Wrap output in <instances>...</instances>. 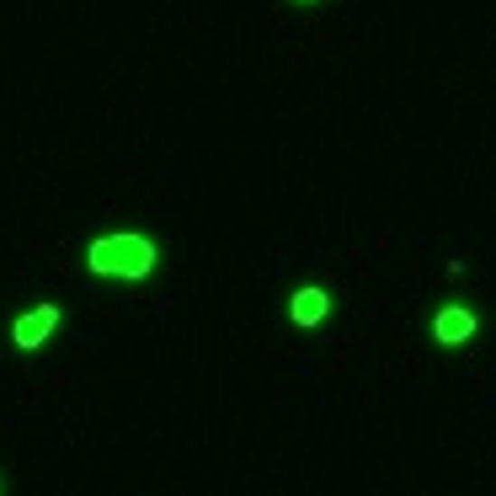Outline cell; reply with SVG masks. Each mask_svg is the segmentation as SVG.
<instances>
[{"instance_id": "obj_1", "label": "cell", "mask_w": 496, "mask_h": 496, "mask_svg": "<svg viewBox=\"0 0 496 496\" xmlns=\"http://www.w3.org/2000/svg\"><path fill=\"white\" fill-rule=\"evenodd\" d=\"M161 262V246L139 229H112V235H97L86 246V267L97 277H117V283H139V277L155 273Z\"/></svg>"}, {"instance_id": "obj_5", "label": "cell", "mask_w": 496, "mask_h": 496, "mask_svg": "<svg viewBox=\"0 0 496 496\" xmlns=\"http://www.w3.org/2000/svg\"><path fill=\"white\" fill-rule=\"evenodd\" d=\"M299 5H310V0H299Z\"/></svg>"}, {"instance_id": "obj_3", "label": "cell", "mask_w": 496, "mask_h": 496, "mask_svg": "<svg viewBox=\"0 0 496 496\" xmlns=\"http://www.w3.org/2000/svg\"><path fill=\"white\" fill-rule=\"evenodd\" d=\"M475 326H481V321H475L470 304H443L438 315H433V336H438L443 347H464V342L475 336Z\"/></svg>"}, {"instance_id": "obj_4", "label": "cell", "mask_w": 496, "mask_h": 496, "mask_svg": "<svg viewBox=\"0 0 496 496\" xmlns=\"http://www.w3.org/2000/svg\"><path fill=\"white\" fill-rule=\"evenodd\" d=\"M288 315H294V326H321V321L331 315V294L326 288H315V283L299 288V294L288 299Z\"/></svg>"}, {"instance_id": "obj_2", "label": "cell", "mask_w": 496, "mask_h": 496, "mask_svg": "<svg viewBox=\"0 0 496 496\" xmlns=\"http://www.w3.org/2000/svg\"><path fill=\"white\" fill-rule=\"evenodd\" d=\"M59 321H64V315H59L54 299H43V304H33L27 315H16V321H11V342H16V352H38V347L59 331Z\"/></svg>"}]
</instances>
